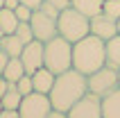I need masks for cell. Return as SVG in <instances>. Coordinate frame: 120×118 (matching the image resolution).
<instances>
[{
  "label": "cell",
  "instance_id": "12",
  "mask_svg": "<svg viewBox=\"0 0 120 118\" xmlns=\"http://www.w3.org/2000/svg\"><path fill=\"white\" fill-rule=\"evenodd\" d=\"M102 118H120V86L102 98Z\"/></svg>",
  "mask_w": 120,
  "mask_h": 118
},
{
  "label": "cell",
  "instance_id": "8",
  "mask_svg": "<svg viewBox=\"0 0 120 118\" xmlns=\"http://www.w3.org/2000/svg\"><path fill=\"white\" fill-rule=\"evenodd\" d=\"M68 118H102V98L88 91L68 109Z\"/></svg>",
  "mask_w": 120,
  "mask_h": 118
},
{
  "label": "cell",
  "instance_id": "22",
  "mask_svg": "<svg viewBox=\"0 0 120 118\" xmlns=\"http://www.w3.org/2000/svg\"><path fill=\"white\" fill-rule=\"evenodd\" d=\"M14 12H16L18 20H30V18H32V14H34V9H32V7H27V5H18Z\"/></svg>",
  "mask_w": 120,
  "mask_h": 118
},
{
  "label": "cell",
  "instance_id": "10",
  "mask_svg": "<svg viewBox=\"0 0 120 118\" xmlns=\"http://www.w3.org/2000/svg\"><path fill=\"white\" fill-rule=\"evenodd\" d=\"M91 34L100 36L102 41L113 39L116 34H118V20L111 18V16H107L104 12H100L98 16L91 18Z\"/></svg>",
  "mask_w": 120,
  "mask_h": 118
},
{
  "label": "cell",
  "instance_id": "32",
  "mask_svg": "<svg viewBox=\"0 0 120 118\" xmlns=\"http://www.w3.org/2000/svg\"><path fill=\"white\" fill-rule=\"evenodd\" d=\"M0 7H5V0H0Z\"/></svg>",
  "mask_w": 120,
  "mask_h": 118
},
{
  "label": "cell",
  "instance_id": "27",
  "mask_svg": "<svg viewBox=\"0 0 120 118\" xmlns=\"http://www.w3.org/2000/svg\"><path fill=\"white\" fill-rule=\"evenodd\" d=\"M7 89H9V82H7V79L0 75V98H2V93H5Z\"/></svg>",
  "mask_w": 120,
  "mask_h": 118
},
{
  "label": "cell",
  "instance_id": "26",
  "mask_svg": "<svg viewBox=\"0 0 120 118\" xmlns=\"http://www.w3.org/2000/svg\"><path fill=\"white\" fill-rule=\"evenodd\" d=\"M20 5H27V7H32V9H39L41 5H43V0H18Z\"/></svg>",
  "mask_w": 120,
  "mask_h": 118
},
{
  "label": "cell",
  "instance_id": "21",
  "mask_svg": "<svg viewBox=\"0 0 120 118\" xmlns=\"http://www.w3.org/2000/svg\"><path fill=\"white\" fill-rule=\"evenodd\" d=\"M102 12L107 14V16H111V18L118 20V18H120V0H104Z\"/></svg>",
  "mask_w": 120,
  "mask_h": 118
},
{
  "label": "cell",
  "instance_id": "17",
  "mask_svg": "<svg viewBox=\"0 0 120 118\" xmlns=\"http://www.w3.org/2000/svg\"><path fill=\"white\" fill-rule=\"evenodd\" d=\"M0 43H2V50H5L9 57H20L23 48H25V43H23L16 34H5V36L0 39Z\"/></svg>",
  "mask_w": 120,
  "mask_h": 118
},
{
  "label": "cell",
  "instance_id": "31",
  "mask_svg": "<svg viewBox=\"0 0 120 118\" xmlns=\"http://www.w3.org/2000/svg\"><path fill=\"white\" fill-rule=\"evenodd\" d=\"M118 34H120V18H118Z\"/></svg>",
  "mask_w": 120,
  "mask_h": 118
},
{
  "label": "cell",
  "instance_id": "25",
  "mask_svg": "<svg viewBox=\"0 0 120 118\" xmlns=\"http://www.w3.org/2000/svg\"><path fill=\"white\" fill-rule=\"evenodd\" d=\"M0 118H20L16 109H2L0 111Z\"/></svg>",
  "mask_w": 120,
  "mask_h": 118
},
{
  "label": "cell",
  "instance_id": "19",
  "mask_svg": "<svg viewBox=\"0 0 120 118\" xmlns=\"http://www.w3.org/2000/svg\"><path fill=\"white\" fill-rule=\"evenodd\" d=\"M14 34H16V36H18L23 43H30V41L34 39V32H32V25H30V20H20Z\"/></svg>",
  "mask_w": 120,
  "mask_h": 118
},
{
  "label": "cell",
  "instance_id": "20",
  "mask_svg": "<svg viewBox=\"0 0 120 118\" xmlns=\"http://www.w3.org/2000/svg\"><path fill=\"white\" fill-rule=\"evenodd\" d=\"M16 89H18L20 95H30V93H34V84H32V75H23V77L16 82Z\"/></svg>",
  "mask_w": 120,
  "mask_h": 118
},
{
  "label": "cell",
  "instance_id": "15",
  "mask_svg": "<svg viewBox=\"0 0 120 118\" xmlns=\"http://www.w3.org/2000/svg\"><path fill=\"white\" fill-rule=\"evenodd\" d=\"M18 16L14 9H7V7H0V27H2V32L5 34H14L16 32V27H18Z\"/></svg>",
  "mask_w": 120,
  "mask_h": 118
},
{
  "label": "cell",
  "instance_id": "18",
  "mask_svg": "<svg viewBox=\"0 0 120 118\" xmlns=\"http://www.w3.org/2000/svg\"><path fill=\"white\" fill-rule=\"evenodd\" d=\"M20 100H23V95L18 93L16 84H11V82H9V89H7V91L2 93V98H0L2 107H5V109H16V111H18V105H20Z\"/></svg>",
  "mask_w": 120,
  "mask_h": 118
},
{
  "label": "cell",
  "instance_id": "6",
  "mask_svg": "<svg viewBox=\"0 0 120 118\" xmlns=\"http://www.w3.org/2000/svg\"><path fill=\"white\" fill-rule=\"evenodd\" d=\"M52 111V102L48 93H30L23 95L18 105V116L20 118H48V114Z\"/></svg>",
  "mask_w": 120,
  "mask_h": 118
},
{
  "label": "cell",
  "instance_id": "3",
  "mask_svg": "<svg viewBox=\"0 0 120 118\" xmlns=\"http://www.w3.org/2000/svg\"><path fill=\"white\" fill-rule=\"evenodd\" d=\"M43 66L48 71H52L54 75L73 68V43L66 41L64 36H54V39L45 41L43 48Z\"/></svg>",
  "mask_w": 120,
  "mask_h": 118
},
{
  "label": "cell",
  "instance_id": "33",
  "mask_svg": "<svg viewBox=\"0 0 120 118\" xmlns=\"http://www.w3.org/2000/svg\"><path fill=\"white\" fill-rule=\"evenodd\" d=\"M2 109H5V107H2V102H0V111H2Z\"/></svg>",
  "mask_w": 120,
  "mask_h": 118
},
{
  "label": "cell",
  "instance_id": "24",
  "mask_svg": "<svg viewBox=\"0 0 120 118\" xmlns=\"http://www.w3.org/2000/svg\"><path fill=\"white\" fill-rule=\"evenodd\" d=\"M9 59H11V57H9L5 50H0V75H2V71H5V66L9 64Z\"/></svg>",
  "mask_w": 120,
  "mask_h": 118
},
{
  "label": "cell",
  "instance_id": "14",
  "mask_svg": "<svg viewBox=\"0 0 120 118\" xmlns=\"http://www.w3.org/2000/svg\"><path fill=\"white\" fill-rule=\"evenodd\" d=\"M23 75H25V66H23L20 57H11L9 64L5 66V71H2V77H5L7 82H11V84H16Z\"/></svg>",
  "mask_w": 120,
  "mask_h": 118
},
{
  "label": "cell",
  "instance_id": "9",
  "mask_svg": "<svg viewBox=\"0 0 120 118\" xmlns=\"http://www.w3.org/2000/svg\"><path fill=\"white\" fill-rule=\"evenodd\" d=\"M43 48H45V43L39 39H32L30 43H25L23 52H20V61L25 66L27 75H32L39 68H43Z\"/></svg>",
  "mask_w": 120,
  "mask_h": 118
},
{
  "label": "cell",
  "instance_id": "28",
  "mask_svg": "<svg viewBox=\"0 0 120 118\" xmlns=\"http://www.w3.org/2000/svg\"><path fill=\"white\" fill-rule=\"evenodd\" d=\"M48 118H68V114H64V111H57V109H52V111L48 114Z\"/></svg>",
  "mask_w": 120,
  "mask_h": 118
},
{
  "label": "cell",
  "instance_id": "4",
  "mask_svg": "<svg viewBox=\"0 0 120 118\" xmlns=\"http://www.w3.org/2000/svg\"><path fill=\"white\" fill-rule=\"evenodd\" d=\"M57 30H59V36H64L70 43H77L86 34H91V18L79 14L75 7H66L57 16Z\"/></svg>",
  "mask_w": 120,
  "mask_h": 118
},
{
  "label": "cell",
  "instance_id": "23",
  "mask_svg": "<svg viewBox=\"0 0 120 118\" xmlns=\"http://www.w3.org/2000/svg\"><path fill=\"white\" fill-rule=\"evenodd\" d=\"M45 2H50L52 7H57V9H66V7H70V0H45Z\"/></svg>",
  "mask_w": 120,
  "mask_h": 118
},
{
  "label": "cell",
  "instance_id": "7",
  "mask_svg": "<svg viewBox=\"0 0 120 118\" xmlns=\"http://www.w3.org/2000/svg\"><path fill=\"white\" fill-rule=\"evenodd\" d=\"M30 25H32V32H34V39L39 41H50L54 39L57 34H59V30H57V16H52V14L43 12V9H34L32 18H30Z\"/></svg>",
  "mask_w": 120,
  "mask_h": 118
},
{
  "label": "cell",
  "instance_id": "16",
  "mask_svg": "<svg viewBox=\"0 0 120 118\" xmlns=\"http://www.w3.org/2000/svg\"><path fill=\"white\" fill-rule=\"evenodd\" d=\"M107 66L120 71V34L107 41Z\"/></svg>",
  "mask_w": 120,
  "mask_h": 118
},
{
  "label": "cell",
  "instance_id": "1",
  "mask_svg": "<svg viewBox=\"0 0 120 118\" xmlns=\"http://www.w3.org/2000/svg\"><path fill=\"white\" fill-rule=\"evenodd\" d=\"M88 93V82H86V75H82L79 71L75 68H68V71L59 73L54 77V84L50 89V102H52V109L57 111H64L68 114V109L82 100L84 95Z\"/></svg>",
  "mask_w": 120,
  "mask_h": 118
},
{
  "label": "cell",
  "instance_id": "13",
  "mask_svg": "<svg viewBox=\"0 0 120 118\" xmlns=\"http://www.w3.org/2000/svg\"><path fill=\"white\" fill-rule=\"evenodd\" d=\"M104 0H70V7H75L79 14H84L86 18H93L102 12Z\"/></svg>",
  "mask_w": 120,
  "mask_h": 118
},
{
  "label": "cell",
  "instance_id": "5",
  "mask_svg": "<svg viewBox=\"0 0 120 118\" xmlns=\"http://www.w3.org/2000/svg\"><path fill=\"white\" fill-rule=\"evenodd\" d=\"M86 82H88V91L95 93V95H109L111 91H116L120 86V71L118 68H111V66H102L100 71L86 75Z\"/></svg>",
  "mask_w": 120,
  "mask_h": 118
},
{
  "label": "cell",
  "instance_id": "2",
  "mask_svg": "<svg viewBox=\"0 0 120 118\" xmlns=\"http://www.w3.org/2000/svg\"><path fill=\"white\" fill-rule=\"evenodd\" d=\"M107 66V41H102L95 34H86L84 39L73 43V68L82 75L100 71Z\"/></svg>",
  "mask_w": 120,
  "mask_h": 118
},
{
  "label": "cell",
  "instance_id": "30",
  "mask_svg": "<svg viewBox=\"0 0 120 118\" xmlns=\"http://www.w3.org/2000/svg\"><path fill=\"white\" fill-rule=\"evenodd\" d=\"M2 36H5V32H2V27H0V39H2Z\"/></svg>",
  "mask_w": 120,
  "mask_h": 118
},
{
  "label": "cell",
  "instance_id": "29",
  "mask_svg": "<svg viewBox=\"0 0 120 118\" xmlns=\"http://www.w3.org/2000/svg\"><path fill=\"white\" fill-rule=\"evenodd\" d=\"M18 5H20L18 0H5V7H7V9H16Z\"/></svg>",
  "mask_w": 120,
  "mask_h": 118
},
{
  "label": "cell",
  "instance_id": "11",
  "mask_svg": "<svg viewBox=\"0 0 120 118\" xmlns=\"http://www.w3.org/2000/svg\"><path fill=\"white\" fill-rule=\"evenodd\" d=\"M54 75L52 71H48L45 66L43 68H39L36 73H32V84H34V91L36 93H50V89H52L54 84Z\"/></svg>",
  "mask_w": 120,
  "mask_h": 118
}]
</instances>
